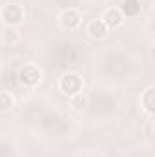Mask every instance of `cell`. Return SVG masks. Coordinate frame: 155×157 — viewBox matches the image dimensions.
<instances>
[{"mask_svg":"<svg viewBox=\"0 0 155 157\" xmlns=\"http://www.w3.org/2000/svg\"><path fill=\"white\" fill-rule=\"evenodd\" d=\"M18 82L26 88H37L42 82V70L35 64H24L18 70Z\"/></svg>","mask_w":155,"mask_h":157,"instance_id":"cell-1","label":"cell"},{"mask_svg":"<svg viewBox=\"0 0 155 157\" xmlns=\"http://www.w3.org/2000/svg\"><path fill=\"white\" fill-rule=\"evenodd\" d=\"M59 90L64 95H70V97L78 93V91H82V77L78 73H73V71L64 73L59 78Z\"/></svg>","mask_w":155,"mask_h":157,"instance_id":"cell-2","label":"cell"},{"mask_svg":"<svg viewBox=\"0 0 155 157\" xmlns=\"http://www.w3.org/2000/svg\"><path fill=\"white\" fill-rule=\"evenodd\" d=\"M0 18L7 26H18L24 20V9L18 4H6L0 9Z\"/></svg>","mask_w":155,"mask_h":157,"instance_id":"cell-3","label":"cell"},{"mask_svg":"<svg viewBox=\"0 0 155 157\" xmlns=\"http://www.w3.org/2000/svg\"><path fill=\"white\" fill-rule=\"evenodd\" d=\"M59 20H60V26L64 29L75 31L78 26H80V22H82V17H80V13H78L77 9H64Z\"/></svg>","mask_w":155,"mask_h":157,"instance_id":"cell-4","label":"cell"},{"mask_svg":"<svg viewBox=\"0 0 155 157\" xmlns=\"http://www.w3.org/2000/svg\"><path fill=\"white\" fill-rule=\"evenodd\" d=\"M108 28H106V24L100 20V18H93V20H89L88 22V28H86V33H88V37L93 40H102L106 35H108Z\"/></svg>","mask_w":155,"mask_h":157,"instance_id":"cell-5","label":"cell"},{"mask_svg":"<svg viewBox=\"0 0 155 157\" xmlns=\"http://www.w3.org/2000/svg\"><path fill=\"white\" fill-rule=\"evenodd\" d=\"M100 20L106 24V28L108 29H117V28H120V24H122V15H120V11H119V7H108L104 13H102V17H100Z\"/></svg>","mask_w":155,"mask_h":157,"instance_id":"cell-6","label":"cell"},{"mask_svg":"<svg viewBox=\"0 0 155 157\" xmlns=\"http://www.w3.org/2000/svg\"><path fill=\"white\" fill-rule=\"evenodd\" d=\"M119 11H120L122 18H124V17H126V18H135V17L141 15L142 4H141V0H122Z\"/></svg>","mask_w":155,"mask_h":157,"instance_id":"cell-7","label":"cell"},{"mask_svg":"<svg viewBox=\"0 0 155 157\" xmlns=\"http://www.w3.org/2000/svg\"><path fill=\"white\" fill-rule=\"evenodd\" d=\"M141 106H142V110L152 117L155 112V88L153 86H148L146 90H144V93L141 95Z\"/></svg>","mask_w":155,"mask_h":157,"instance_id":"cell-8","label":"cell"},{"mask_svg":"<svg viewBox=\"0 0 155 157\" xmlns=\"http://www.w3.org/2000/svg\"><path fill=\"white\" fill-rule=\"evenodd\" d=\"M70 106H71L73 110H77V112L88 108V97H86L82 91H78V93H75V95L70 97Z\"/></svg>","mask_w":155,"mask_h":157,"instance_id":"cell-9","label":"cell"},{"mask_svg":"<svg viewBox=\"0 0 155 157\" xmlns=\"http://www.w3.org/2000/svg\"><path fill=\"white\" fill-rule=\"evenodd\" d=\"M15 106V97L7 91H0V113L9 112Z\"/></svg>","mask_w":155,"mask_h":157,"instance_id":"cell-10","label":"cell"},{"mask_svg":"<svg viewBox=\"0 0 155 157\" xmlns=\"http://www.w3.org/2000/svg\"><path fill=\"white\" fill-rule=\"evenodd\" d=\"M17 40H18V33L15 29H6V33H4V42L6 44H15Z\"/></svg>","mask_w":155,"mask_h":157,"instance_id":"cell-11","label":"cell"}]
</instances>
